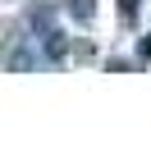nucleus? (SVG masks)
Instances as JSON below:
<instances>
[{"instance_id": "nucleus-1", "label": "nucleus", "mask_w": 151, "mask_h": 151, "mask_svg": "<svg viewBox=\"0 0 151 151\" xmlns=\"http://www.w3.org/2000/svg\"><path fill=\"white\" fill-rule=\"evenodd\" d=\"M73 9H78V19H92V0H78Z\"/></svg>"}]
</instances>
